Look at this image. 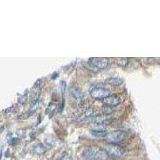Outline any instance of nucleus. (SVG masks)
Instances as JSON below:
<instances>
[{"label":"nucleus","mask_w":160,"mask_h":160,"mask_svg":"<svg viewBox=\"0 0 160 160\" xmlns=\"http://www.w3.org/2000/svg\"><path fill=\"white\" fill-rule=\"evenodd\" d=\"M108 156L104 149L98 147H90L84 150L82 154L84 160H103Z\"/></svg>","instance_id":"nucleus-1"},{"label":"nucleus","mask_w":160,"mask_h":160,"mask_svg":"<svg viewBox=\"0 0 160 160\" xmlns=\"http://www.w3.org/2000/svg\"><path fill=\"white\" fill-rule=\"evenodd\" d=\"M127 137V134L125 131H116L108 133V135L105 137V140L108 143L117 144L123 141Z\"/></svg>","instance_id":"nucleus-2"},{"label":"nucleus","mask_w":160,"mask_h":160,"mask_svg":"<svg viewBox=\"0 0 160 160\" xmlns=\"http://www.w3.org/2000/svg\"><path fill=\"white\" fill-rule=\"evenodd\" d=\"M104 151H106L107 155L111 158H120L123 155L124 151L122 148L115 144H108L104 147Z\"/></svg>","instance_id":"nucleus-3"},{"label":"nucleus","mask_w":160,"mask_h":160,"mask_svg":"<svg viewBox=\"0 0 160 160\" xmlns=\"http://www.w3.org/2000/svg\"><path fill=\"white\" fill-rule=\"evenodd\" d=\"M89 62L98 70L107 69L110 66V60L104 57H92L89 58Z\"/></svg>","instance_id":"nucleus-4"},{"label":"nucleus","mask_w":160,"mask_h":160,"mask_svg":"<svg viewBox=\"0 0 160 160\" xmlns=\"http://www.w3.org/2000/svg\"><path fill=\"white\" fill-rule=\"evenodd\" d=\"M90 95L95 99H102L111 95V91L104 88H95L90 92Z\"/></svg>","instance_id":"nucleus-5"},{"label":"nucleus","mask_w":160,"mask_h":160,"mask_svg":"<svg viewBox=\"0 0 160 160\" xmlns=\"http://www.w3.org/2000/svg\"><path fill=\"white\" fill-rule=\"evenodd\" d=\"M122 102V99L118 95H110L108 98H104L102 100V102H103L104 105H106L107 107H117V106L119 105Z\"/></svg>","instance_id":"nucleus-6"},{"label":"nucleus","mask_w":160,"mask_h":160,"mask_svg":"<svg viewBox=\"0 0 160 160\" xmlns=\"http://www.w3.org/2000/svg\"><path fill=\"white\" fill-rule=\"evenodd\" d=\"M70 91H71V95L76 100H82L85 96L83 91L77 87H72L70 88Z\"/></svg>","instance_id":"nucleus-7"},{"label":"nucleus","mask_w":160,"mask_h":160,"mask_svg":"<svg viewBox=\"0 0 160 160\" xmlns=\"http://www.w3.org/2000/svg\"><path fill=\"white\" fill-rule=\"evenodd\" d=\"M32 151L33 152L35 153V155H43V154H45L46 151H47V147L44 145V143L38 142V143H36L34 147H33Z\"/></svg>","instance_id":"nucleus-8"},{"label":"nucleus","mask_w":160,"mask_h":160,"mask_svg":"<svg viewBox=\"0 0 160 160\" xmlns=\"http://www.w3.org/2000/svg\"><path fill=\"white\" fill-rule=\"evenodd\" d=\"M55 142H56V139L53 135H48L44 138V145L48 148H53L55 145Z\"/></svg>","instance_id":"nucleus-9"},{"label":"nucleus","mask_w":160,"mask_h":160,"mask_svg":"<svg viewBox=\"0 0 160 160\" xmlns=\"http://www.w3.org/2000/svg\"><path fill=\"white\" fill-rule=\"evenodd\" d=\"M107 82L111 86L118 87L123 82V79L120 77H111V78L107 79Z\"/></svg>","instance_id":"nucleus-10"},{"label":"nucleus","mask_w":160,"mask_h":160,"mask_svg":"<svg viewBox=\"0 0 160 160\" xmlns=\"http://www.w3.org/2000/svg\"><path fill=\"white\" fill-rule=\"evenodd\" d=\"M91 135H94L95 137H99V138H102L104 137L105 138L107 135H108V131H106L105 129H102V128H97V129H93L91 131Z\"/></svg>","instance_id":"nucleus-11"},{"label":"nucleus","mask_w":160,"mask_h":160,"mask_svg":"<svg viewBox=\"0 0 160 160\" xmlns=\"http://www.w3.org/2000/svg\"><path fill=\"white\" fill-rule=\"evenodd\" d=\"M115 62H116V64L118 67L126 68V67L128 65L129 60L127 58H117L116 59H115Z\"/></svg>","instance_id":"nucleus-12"},{"label":"nucleus","mask_w":160,"mask_h":160,"mask_svg":"<svg viewBox=\"0 0 160 160\" xmlns=\"http://www.w3.org/2000/svg\"><path fill=\"white\" fill-rule=\"evenodd\" d=\"M56 104L51 102V103L49 104V106L48 107V108L46 109V115H48L49 116H51V115H53V112H54L55 110L56 109Z\"/></svg>","instance_id":"nucleus-13"},{"label":"nucleus","mask_w":160,"mask_h":160,"mask_svg":"<svg viewBox=\"0 0 160 160\" xmlns=\"http://www.w3.org/2000/svg\"><path fill=\"white\" fill-rule=\"evenodd\" d=\"M17 108H16V105H14V106H11L10 108H7L6 110H4V114L5 115H9V114H12V113L15 112L16 111Z\"/></svg>","instance_id":"nucleus-14"},{"label":"nucleus","mask_w":160,"mask_h":160,"mask_svg":"<svg viewBox=\"0 0 160 160\" xmlns=\"http://www.w3.org/2000/svg\"><path fill=\"white\" fill-rule=\"evenodd\" d=\"M27 95H20L18 98V102H19L20 104H24L27 101Z\"/></svg>","instance_id":"nucleus-15"},{"label":"nucleus","mask_w":160,"mask_h":160,"mask_svg":"<svg viewBox=\"0 0 160 160\" xmlns=\"http://www.w3.org/2000/svg\"><path fill=\"white\" fill-rule=\"evenodd\" d=\"M60 88H61V91H62V94L63 95L66 90V82L64 81H61L60 82Z\"/></svg>","instance_id":"nucleus-16"},{"label":"nucleus","mask_w":160,"mask_h":160,"mask_svg":"<svg viewBox=\"0 0 160 160\" xmlns=\"http://www.w3.org/2000/svg\"><path fill=\"white\" fill-rule=\"evenodd\" d=\"M42 79L40 78V79H38L36 81V82H35V84H34V88H35V89H38V88H40V86H41V84H42Z\"/></svg>","instance_id":"nucleus-17"},{"label":"nucleus","mask_w":160,"mask_h":160,"mask_svg":"<svg viewBox=\"0 0 160 160\" xmlns=\"http://www.w3.org/2000/svg\"><path fill=\"white\" fill-rule=\"evenodd\" d=\"M17 135H18V138H22V137L24 136V135H25V133H24V131H22V130H18V131H17L16 132Z\"/></svg>","instance_id":"nucleus-18"},{"label":"nucleus","mask_w":160,"mask_h":160,"mask_svg":"<svg viewBox=\"0 0 160 160\" xmlns=\"http://www.w3.org/2000/svg\"><path fill=\"white\" fill-rule=\"evenodd\" d=\"M59 160H72V159H71V155L66 154V155H64L63 156L61 157V158H59Z\"/></svg>","instance_id":"nucleus-19"},{"label":"nucleus","mask_w":160,"mask_h":160,"mask_svg":"<svg viewBox=\"0 0 160 160\" xmlns=\"http://www.w3.org/2000/svg\"><path fill=\"white\" fill-rule=\"evenodd\" d=\"M63 108H64V100H63V98H62V102H60L59 105L58 106V111H60V112H61V111H62V109H63Z\"/></svg>","instance_id":"nucleus-20"},{"label":"nucleus","mask_w":160,"mask_h":160,"mask_svg":"<svg viewBox=\"0 0 160 160\" xmlns=\"http://www.w3.org/2000/svg\"><path fill=\"white\" fill-rule=\"evenodd\" d=\"M157 60H158V61H157V62H158V63L160 65V58H158V59H157Z\"/></svg>","instance_id":"nucleus-21"}]
</instances>
